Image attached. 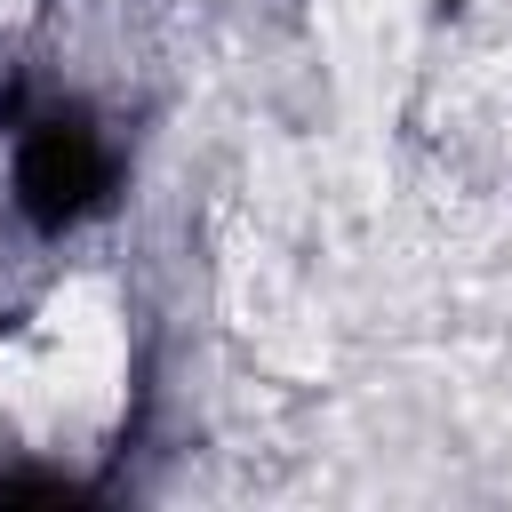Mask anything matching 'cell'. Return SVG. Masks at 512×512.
<instances>
[{"mask_svg":"<svg viewBox=\"0 0 512 512\" xmlns=\"http://www.w3.org/2000/svg\"><path fill=\"white\" fill-rule=\"evenodd\" d=\"M8 184H16V208H24L32 232H72V224H88L112 200L120 160H112V136L80 104L40 96V104H16Z\"/></svg>","mask_w":512,"mask_h":512,"instance_id":"obj_1","label":"cell"}]
</instances>
